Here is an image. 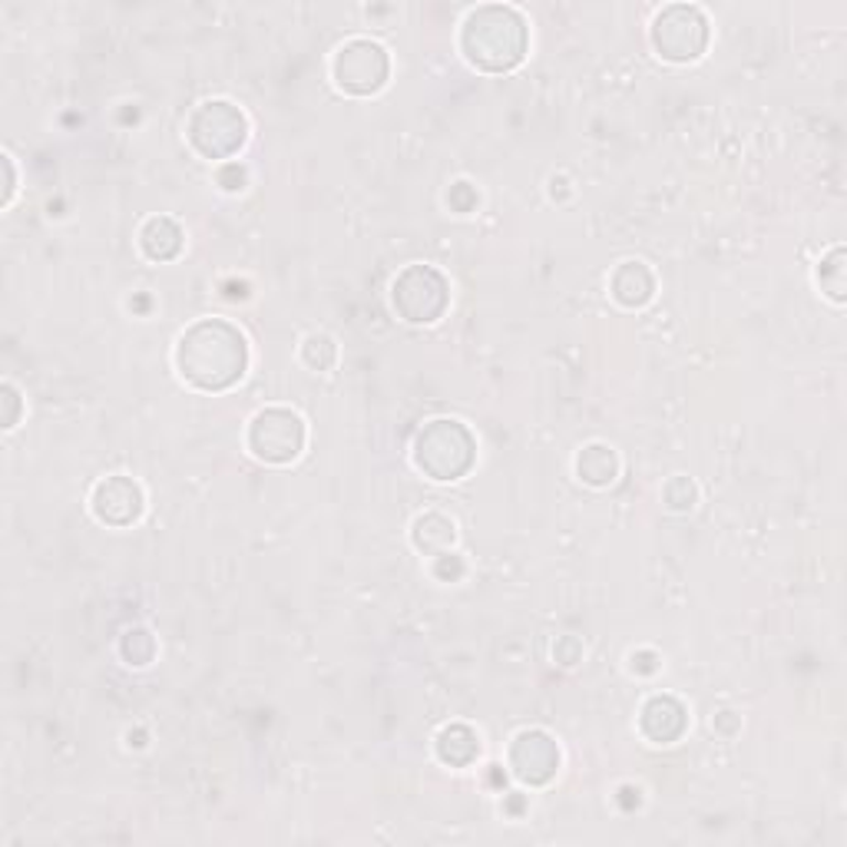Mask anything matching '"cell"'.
Returning a JSON list of instances; mask_svg holds the SVG:
<instances>
[{"label": "cell", "instance_id": "cb8c5ba5", "mask_svg": "<svg viewBox=\"0 0 847 847\" xmlns=\"http://www.w3.org/2000/svg\"><path fill=\"white\" fill-rule=\"evenodd\" d=\"M218 182H222V189L238 192V189L245 185V169H242L238 162H225L222 172H218Z\"/></svg>", "mask_w": 847, "mask_h": 847}, {"label": "cell", "instance_id": "6da1fadb", "mask_svg": "<svg viewBox=\"0 0 847 847\" xmlns=\"http://www.w3.org/2000/svg\"><path fill=\"white\" fill-rule=\"evenodd\" d=\"M175 364L192 387L225 390L242 380L248 367V344L235 324L222 318H205L179 337Z\"/></svg>", "mask_w": 847, "mask_h": 847}, {"label": "cell", "instance_id": "5b68a950", "mask_svg": "<svg viewBox=\"0 0 847 847\" xmlns=\"http://www.w3.org/2000/svg\"><path fill=\"white\" fill-rule=\"evenodd\" d=\"M394 311L410 324H430L437 321L450 304V285L447 278L430 265H410L404 268L390 285Z\"/></svg>", "mask_w": 847, "mask_h": 847}, {"label": "cell", "instance_id": "ba28073f", "mask_svg": "<svg viewBox=\"0 0 847 847\" xmlns=\"http://www.w3.org/2000/svg\"><path fill=\"white\" fill-rule=\"evenodd\" d=\"M390 76V56L374 40H347L334 53V83L351 96H371L377 93Z\"/></svg>", "mask_w": 847, "mask_h": 847}, {"label": "cell", "instance_id": "8fae6325", "mask_svg": "<svg viewBox=\"0 0 847 847\" xmlns=\"http://www.w3.org/2000/svg\"><path fill=\"white\" fill-rule=\"evenodd\" d=\"M688 725V715H685V705L672 695H655L642 705V715H639V728L648 741H658V744H668V741H678L682 731Z\"/></svg>", "mask_w": 847, "mask_h": 847}, {"label": "cell", "instance_id": "52a82bcc", "mask_svg": "<svg viewBox=\"0 0 847 847\" xmlns=\"http://www.w3.org/2000/svg\"><path fill=\"white\" fill-rule=\"evenodd\" d=\"M248 450L265 463H291L304 450V420L288 407H268L248 424Z\"/></svg>", "mask_w": 847, "mask_h": 847}, {"label": "cell", "instance_id": "2e32d148", "mask_svg": "<svg viewBox=\"0 0 847 847\" xmlns=\"http://www.w3.org/2000/svg\"><path fill=\"white\" fill-rule=\"evenodd\" d=\"M480 754V738L467 725H447L437 735V758L450 768H463Z\"/></svg>", "mask_w": 847, "mask_h": 847}, {"label": "cell", "instance_id": "7402d4cb", "mask_svg": "<svg viewBox=\"0 0 847 847\" xmlns=\"http://www.w3.org/2000/svg\"><path fill=\"white\" fill-rule=\"evenodd\" d=\"M553 655H556V662H559V665H576V662H579V655H582V645H579V639L562 635V639L553 645Z\"/></svg>", "mask_w": 847, "mask_h": 847}, {"label": "cell", "instance_id": "3957f363", "mask_svg": "<svg viewBox=\"0 0 847 847\" xmlns=\"http://www.w3.org/2000/svg\"><path fill=\"white\" fill-rule=\"evenodd\" d=\"M473 460H476V440L453 417H437L424 424L414 440V463L430 480H440V483L460 480L473 467Z\"/></svg>", "mask_w": 847, "mask_h": 847}, {"label": "cell", "instance_id": "7a4b0ae2", "mask_svg": "<svg viewBox=\"0 0 847 847\" xmlns=\"http://www.w3.org/2000/svg\"><path fill=\"white\" fill-rule=\"evenodd\" d=\"M529 46L526 20L519 10L503 3L476 7L463 17L460 26V53L470 66L483 73H506L513 69Z\"/></svg>", "mask_w": 847, "mask_h": 847}, {"label": "cell", "instance_id": "5bb4252c", "mask_svg": "<svg viewBox=\"0 0 847 847\" xmlns=\"http://www.w3.org/2000/svg\"><path fill=\"white\" fill-rule=\"evenodd\" d=\"M576 473L589 486H609L619 476V457L605 443H589L576 457Z\"/></svg>", "mask_w": 847, "mask_h": 847}, {"label": "cell", "instance_id": "9a60e30c", "mask_svg": "<svg viewBox=\"0 0 847 847\" xmlns=\"http://www.w3.org/2000/svg\"><path fill=\"white\" fill-rule=\"evenodd\" d=\"M410 536H414V546H417L420 553L440 556V553H447V549L453 546L457 526H453V519H447L443 513H424V516H417Z\"/></svg>", "mask_w": 847, "mask_h": 847}, {"label": "cell", "instance_id": "9c48e42d", "mask_svg": "<svg viewBox=\"0 0 847 847\" xmlns=\"http://www.w3.org/2000/svg\"><path fill=\"white\" fill-rule=\"evenodd\" d=\"M510 768L523 784H546L559 768V748L539 728L519 731L510 744Z\"/></svg>", "mask_w": 847, "mask_h": 847}, {"label": "cell", "instance_id": "7c38bea8", "mask_svg": "<svg viewBox=\"0 0 847 847\" xmlns=\"http://www.w3.org/2000/svg\"><path fill=\"white\" fill-rule=\"evenodd\" d=\"M609 291L622 308H642L655 294V278L642 261H622L609 278Z\"/></svg>", "mask_w": 847, "mask_h": 847}, {"label": "cell", "instance_id": "e0dca14e", "mask_svg": "<svg viewBox=\"0 0 847 847\" xmlns=\"http://www.w3.org/2000/svg\"><path fill=\"white\" fill-rule=\"evenodd\" d=\"M817 281H821V288H824L834 301H844V248H834V251L821 261Z\"/></svg>", "mask_w": 847, "mask_h": 847}, {"label": "cell", "instance_id": "d6986e66", "mask_svg": "<svg viewBox=\"0 0 847 847\" xmlns=\"http://www.w3.org/2000/svg\"><path fill=\"white\" fill-rule=\"evenodd\" d=\"M119 652H122V658L129 665H146L152 658V652H156V642H152V635L146 629H129L122 635V642H119Z\"/></svg>", "mask_w": 847, "mask_h": 847}, {"label": "cell", "instance_id": "277c9868", "mask_svg": "<svg viewBox=\"0 0 847 847\" xmlns=\"http://www.w3.org/2000/svg\"><path fill=\"white\" fill-rule=\"evenodd\" d=\"M185 132L195 152H202L205 159H232L248 139V119L238 106L225 99H208L195 106Z\"/></svg>", "mask_w": 847, "mask_h": 847}, {"label": "cell", "instance_id": "44dd1931", "mask_svg": "<svg viewBox=\"0 0 847 847\" xmlns=\"http://www.w3.org/2000/svg\"><path fill=\"white\" fill-rule=\"evenodd\" d=\"M463 569H467L463 559H460V556H450V549L440 553V556H433V576H437V579H447V582H450V579H460Z\"/></svg>", "mask_w": 847, "mask_h": 847}, {"label": "cell", "instance_id": "4fadbf2b", "mask_svg": "<svg viewBox=\"0 0 847 847\" xmlns=\"http://www.w3.org/2000/svg\"><path fill=\"white\" fill-rule=\"evenodd\" d=\"M139 245H142V251H146L152 261H169V258H175L179 248H182V228H179L172 218L156 215V218H149V222L142 225Z\"/></svg>", "mask_w": 847, "mask_h": 847}, {"label": "cell", "instance_id": "8992f818", "mask_svg": "<svg viewBox=\"0 0 847 847\" xmlns=\"http://www.w3.org/2000/svg\"><path fill=\"white\" fill-rule=\"evenodd\" d=\"M652 46L668 63L698 60L708 46V20L698 7L675 3L665 7L652 23Z\"/></svg>", "mask_w": 847, "mask_h": 847}, {"label": "cell", "instance_id": "30bf717a", "mask_svg": "<svg viewBox=\"0 0 847 847\" xmlns=\"http://www.w3.org/2000/svg\"><path fill=\"white\" fill-rule=\"evenodd\" d=\"M93 513L106 526H129L142 513V490L129 476H106L93 490Z\"/></svg>", "mask_w": 847, "mask_h": 847}, {"label": "cell", "instance_id": "ffe728a7", "mask_svg": "<svg viewBox=\"0 0 847 847\" xmlns=\"http://www.w3.org/2000/svg\"><path fill=\"white\" fill-rule=\"evenodd\" d=\"M695 496H698V490H695V483L688 480V476H672L665 486H662V500H665V506L668 510H691L695 506Z\"/></svg>", "mask_w": 847, "mask_h": 847}, {"label": "cell", "instance_id": "ac0fdd59", "mask_svg": "<svg viewBox=\"0 0 847 847\" xmlns=\"http://www.w3.org/2000/svg\"><path fill=\"white\" fill-rule=\"evenodd\" d=\"M334 357H337V347H334V341H331L328 334H311V337H304V344H301V361H304L311 371H328V367L334 364Z\"/></svg>", "mask_w": 847, "mask_h": 847}, {"label": "cell", "instance_id": "603a6c76", "mask_svg": "<svg viewBox=\"0 0 847 847\" xmlns=\"http://www.w3.org/2000/svg\"><path fill=\"white\" fill-rule=\"evenodd\" d=\"M447 202L457 208V212H470L476 205V192L470 189V182H457L450 192H447Z\"/></svg>", "mask_w": 847, "mask_h": 847}, {"label": "cell", "instance_id": "d4e9b609", "mask_svg": "<svg viewBox=\"0 0 847 847\" xmlns=\"http://www.w3.org/2000/svg\"><path fill=\"white\" fill-rule=\"evenodd\" d=\"M3 404H7L3 427H13V424H17V407H20V400H17V390H13L10 384H3Z\"/></svg>", "mask_w": 847, "mask_h": 847}, {"label": "cell", "instance_id": "484cf974", "mask_svg": "<svg viewBox=\"0 0 847 847\" xmlns=\"http://www.w3.org/2000/svg\"><path fill=\"white\" fill-rule=\"evenodd\" d=\"M3 169H7V195H3V202H10V195H13V165H10V156H3Z\"/></svg>", "mask_w": 847, "mask_h": 847}]
</instances>
